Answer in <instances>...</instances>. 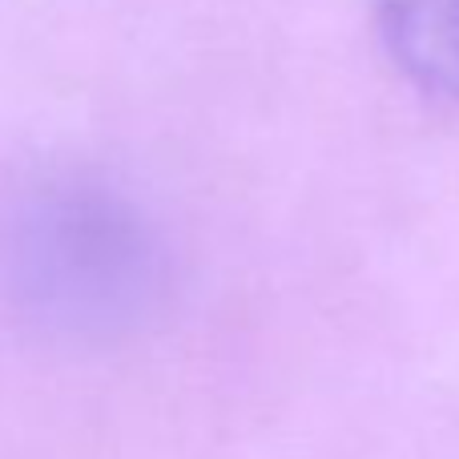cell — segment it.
Wrapping results in <instances>:
<instances>
[{"mask_svg": "<svg viewBox=\"0 0 459 459\" xmlns=\"http://www.w3.org/2000/svg\"><path fill=\"white\" fill-rule=\"evenodd\" d=\"M375 24L415 85L459 101V0H375Z\"/></svg>", "mask_w": 459, "mask_h": 459, "instance_id": "cell-1", "label": "cell"}]
</instances>
